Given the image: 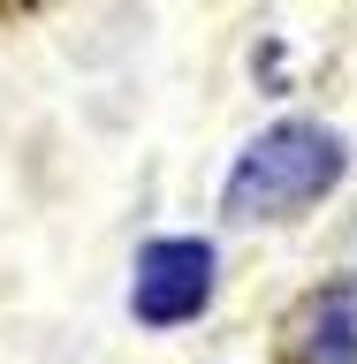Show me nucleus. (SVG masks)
<instances>
[{
  "instance_id": "nucleus-3",
  "label": "nucleus",
  "mask_w": 357,
  "mask_h": 364,
  "mask_svg": "<svg viewBox=\"0 0 357 364\" xmlns=\"http://www.w3.org/2000/svg\"><path fill=\"white\" fill-rule=\"evenodd\" d=\"M312 349H319L327 364H357V304H327V311H319Z\"/></svg>"
},
{
  "instance_id": "nucleus-2",
  "label": "nucleus",
  "mask_w": 357,
  "mask_h": 364,
  "mask_svg": "<svg viewBox=\"0 0 357 364\" xmlns=\"http://www.w3.org/2000/svg\"><path fill=\"white\" fill-rule=\"evenodd\" d=\"M213 296V243L198 235H160L137 250V281H130V311L145 326H182L205 311Z\"/></svg>"
},
{
  "instance_id": "nucleus-1",
  "label": "nucleus",
  "mask_w": 357,
  "mask_h": 364,
  "mask_svg": "<svg viewBox=\"0 0 357 364\" xmlns=\"http://www.w3.org/2000/svg\"><path fill=\"white\" fill-rule=\"evenodd\" d=\"M350 167L342 136L327 122H274L244 144V159L228 167V190H221V213L228 220H281L296 205L327 198Z\"/></svg>"
}]
</instances>
